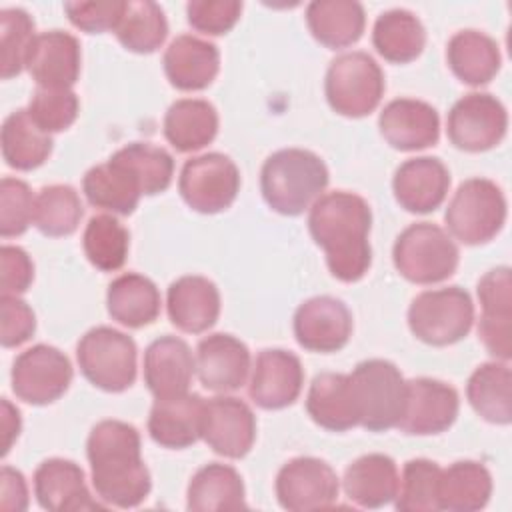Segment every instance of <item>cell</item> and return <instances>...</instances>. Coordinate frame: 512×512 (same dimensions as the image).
I'll return each instance as SVG.
<instances>
[{
    "instance_id": "obj_1",
    "label": "cell",
    "mask_w": 512,
    "mask_h": 512,
    "mask_svg": "<svg viewBox=\"0 0 512 512\" xmlns=\"http://www.w3.org/2000/svg\"><path fill=\"white\" fill-rule=\"evenodd\" d=\"M368 202L346 190L322 194L308 214L312 240L324 250L328 270L340 282H358L372 264Z\"/></svg>"
},
{
    "instance_id": "obj_2",
    "label": "cell",
    "mask_w": 512,
    "mask_h": 512,
    "mask_svg": "<svg viewBox=\"0 0 512 512\" xmlns=\"http://www.w3.org/2000/svg\"><path fill=\"white\" fill-rule=\"evenodd\" d=\"M138 430L122 420L98 422L86 442L96 496L116 508H134L152 488L150 472L140 454Z\"/></svg>"
},
{
    "instance_id": "obj_3",
    "label": "cell",
    "mask_w": 512,
    "mask_h": 512,
    "mask_svg": "<svg viewBox=\"0 0 512 512\" xmlns=\"http://www.w3.org/2000/svg\"><path fill=\"white\" fill-rule=\"evenodd\" d=\"M326 186L324 160L304 148H284L270 154L260 172L262 196L282 216H298L308 210Z\"/></svg>"
},
{
    "instance_id": "obj_4",
    "label": "cell",
    "mask_w": 512,
    "mask_h": 512,
    "mask_svg": "<svg viewBox=\"0 0 512 512\" xmlns=\"http://www.w3.org/2000/svg\"><path fill=\"white\" fill-rule=\"evenodd\" d=\"M358 426L368 432L396 428L406 398V380L390 360L370 358L348 374Z\"/></svg>"
},
{
    "instance_id": "obj_5",
    "label": "cell",
    "mask_w": 512,
    "mask_h": 512,
    "mask_svg": "<svg viewBox=\"0 0 512 512\" xmlns=\"http://www.w3.org/2000/svg\"><path fill=\"white\" fill-rule=\"evenodd\" d=\"M392 260L408 282L438 284L456 272L460 252L444 228L432 222H416L398 234Z\"/></svg>"
},
{
    "instance_id": "obj_6",
    "label": "cell",
    "mask_w": 512,
    "mask_h": 512,
    "mask_svg": "<svg viewBox=\"0 0 512 512\" xmlns=\"http://www.w3.org/2000/svg\"><path fill=\"white\" fill-rule=\"evenodd\" d=\"M384 90V72L366 52H344L336 56L326 70V100L330 108L340 116H368L378 108Z\"/></svg>"
},
{
    "instance_id": "obj_7",
    "label": "cell",
    "mask_w": 512,
    "mask_h": 512,
    "mask_svg": "<svg viewBox=\"0 0 512 512\" xmlns=\"http://www.w3.org/2000/svg\"><path fill=\"white\" fill-rule=\"evenodd\" d=\"M450 234L466 246L490 242L506 222V198L488 178L464 180L444 212Z\"/></svg>"
},
{
    "instance_id": "obj_8",
    "label": "cell",
    "mask_w": 512,
    "mask_h": 512,
    "mask_svg": "<svg viewBox=\"0 0 512 512\" xmlns=\"http://www.w3.org/2000/svg\"><path fill=\"white\" fill-rule=\"evenodd\" d=\"M136 342L110 326L90 328L76 344L84 378L104 392H124L136 380Z\"/></svg>"
},
{
    "instance_id": "obj_9",
    "label": "cell",
    "mask_w": 512,
    "mask_h": 512,
    "mask_svg": "<svg viewBox=\"0 0 512 512\" xmlns=\"http://www.w3.org/2000/svg\"><path fill=\"white\" fill-rule=\"evenodd\" d=\"M474 322V304L460 286L420 292L408 308L412 334L430 346H448L468 336Z\"/></svg>"
},
{
    "instance_id": "obj_10",
    "label": "cell",
    "mask_w": 512,
    "mask_h": 512,
    "mask_svg": "<svg viewBox=\"0 0 512 512\" xmlns=\"http://www.w3.org/2000/svg\"><path fill=\"white\" fill-rule=\"evenodd\" d=\"M178 190L192 210L200 214L222 212L238 196V166L220 152L192 156L180 170Z\"/></svg>"
},
{
    "instance_id": "obj_11",
    "label": "cell",
    "mask_w": 512,
    "mask_h": 512,
    "mask_svg": "<svg viewBox=\"0 0 512 512\" xmlns=\"http://www.w3.org/2000/svg\"><path fill=\"white\" fill-rule=\"evenodd\" d=\"M508 128L504 104L488 92L462 96L448 112V140L464 152H484L502 142Z\"/></svg>"
},
{
    "instance_id": "obj_12",
    "label": "cell",
    "mask_w": 512,
    "mask_h": 512,
    "mask_svg": "<svg viewBox=\"0 0 512 512\" xmlns=\"http://www.w3.org/2000/svg\"><path fill=\"white\" fill-rule=\"evenodd\" d=\"M72 364L64 352L36 344L20 352L12 364V392L34 406L56 402L72 382Z\"/></svg>"
},
{
    "instance_id": "obj_13",
    "label": "cell",
    "mask_w": 512,
    "mask_h": 512,
    "mask_svg": "<svg viewBox=\"0 0 512 512\" xmlns=\"http://www.w3.org/2000/svg\"><path fill=\"white\" fill-rule=\"evenodd\" d=\"M274 488L284 510L308 512L334 506L340 482L328 462L314 456H298L278 470Z\"/></svg>"
},
{
    "instance_id": "obj_14",
    "label": "cell",
    "mask_w": 512,
    "mask_h": 512,
    "mask_svg": "<svg viewBox=\"0 0 512 512\" xmlns=\"http://www.w3.org/2000/svg\"><path fill=\"white\" fill-rule=\"evenodd\" d=\"M458 392L434 378L406 380L404 410L396 424L404 434L430 436L448 430L458 416Z\"/></svg>"
},
{
    "instance_id": "obj_15",
    "label": "cell",
    "mask_w": 512,
    "mask_h": 512,
    "mask_svg": "<svg viewBox=\"0 0 512 512\" xmlns=\"http://www.w3.org/2000/svg\"><path fill=\"white\" fill-rule=\"evenodd\" d=\"M294 336L304 350L338 352L352 336V314L334 296L308 298L294 312Z\"/></svg>"
},
{
    "instance_id": "obj_16",
    "label": "cell",
    "mask_w": 512,
    "mask_h": 512,
    "mask_svg": "<svg viewBox=\"0 0 512 512\" xmlns=\"http://www.w3.org/2000/svg\"><path fill=\"white\" fill-rule=\"evenodd\" d=\"M202 440L224 458H244L256 440V416L252 408L234 396L206 400Z\"/></svg>"
},
{
    "instance_id": "obj_17",
    "label": "cell",
    "mask_w": 512,
    "mask_h": 512,
    "mask_svg": "<svg viewBox=\"0 0 512 512\" xmlns=\"http://www.w3.org/2000/svg\"><path fill=\"white\" fill-rule=\"evenodd\" d=\"M482 316L478 336L484 348L498 360L512 358V276L508 266L488 270L478 282Z\"/></svg>"
},
{
    "instance_id": "obj_18",
    "label": "cell",
    "mask_w": 512,
    "mask_h": 512,
    "mask_svg": "<svg viewBox=\"0 0 512 512\" xmlns=\"http://www.w3.org/2000/svg\"><path fill=\"white\" fill-rule=\"evenodd\" d=\"M304 368L294 352L266 348L258 352L248 394L264 410H280L294 404L302 392Z\"/></svg>"
},
{
    "instance_id": "obj_19",
    "label": "cell",
    "mask_w": 512,
    "mask_h": 512,
    "mask_svg": "<svg viewBox=\"0 0 512 512\" xmlns=\"http://www.w3.org/2000/svg\"><path fill=\"white\" fill-rule=\"evenodd\" d=\"M80 42L64 30H46L34 36L24 68L38 88H72L80 76Z\"/></svg>"
},
{
    "instance_id": "obj_20",
    "label": "cell",
    "mask_w": 512,
    "mask_h": 512,
    "mask_svg": "<svg viewBox=\"0 0 512 512\" xmlns=\"http://www.w3.org/2000/svg\"><path fill=\"white\" fill-rule=\"evenodd\" d=\"M196 372L206 390L218 394L234 392L246 384L250 350L232 334H210L198 342Z\"/></svg>"
},
{
    "instance_id": "obj_21",
    "label": "cell",
    "mask_w": 512,
    "mask_h": 512,
    "mask_svg": "<svg viewBox=\"0 0 512 512\" xmlns=\"http://www.w3.org/2000/svg\"><path fill=\"white\" fill-rule=\"evenodd\" d=\"M384 140L402 152L424 150L440 138V116L436 108L416 98L390 100L378 118Z\"/></svg>"
},
{
    "instance_id": "obj_22",
    "label": "cell",
    "mask_w": 512,
    "mask_h": 512,
    "mask_svg": "<svg viewBox=\"0 0 512 512\" xmlns=\"http://www.w3.org/2000/svg\"><path fill=\"white\" fill-rule=\"evenodd\" d=\"M450 188V172L440 158L416 156L402 162L392 178L396 202L412 214H428L442 206Z\"/></svg>"
},
{
    "instance_id": "obj_23",
    "label": "cell",
    "mask_w": 512,
    "mask_h": 512,
    "mask_svg": "<svg viewBox=\"0 0 512 512\" xmlns=\"http://www.w3.org/2000/svg\"><path fill=\"white\" fill-rule=\"evenodd\" d=\"M34 496L50 512L102 510L86 486L84 470L66 458H48L34 472Z\"/></svg>"
},
{
    "instance_id": "obj_24",
    "label": "cell",
    "mask_w": 512,
    "mask_h": 512,
    "mask_svg": "<svg viewBox=\"0 0 512 512\" xmlns=\"http://www.w3.org/2000/svg\"><path fill=\"white\" fill-rule=\"evenodd\" d=\"M196 372V356L190 346L172 334L150 342L144 352V382L154 398L186 394Z\"/></svg>"
},
{
    "instance_id": "obj_25",
    "label": "cell",
    "mask_w": 512,
    "mask_h": 512,
    "mask_svg": "<svg viewBox=\"0 0 512 512\" xmlns=\"http://www.w3.org/2000/svg\"><path fill=\"white\" fill-rule=\"evenodd\" d=\"M206 400L200 394L156 398L148 416V434L162 448L182 450L202 438Z\"/></svg>"
},
{
    "instance_id": "obj_26",
    "label": "cell",
    "mask_w": 512,
    "mask_h": 512,
    "mask_svg": "<svg viewBox=\"0 0 512 512\" xmlns=\"http://www.w3.org/2000/svg\"><path fill=\"white\" fill-rule=\"evenodd\" d=\"M168 82L182 92H196L208 88L220 70V52L216 44L192 36H176L162 58Z\"/></svg>"
},
{
    "instance_id": "obj_27",
    "label": "cell",
    "mask_w": 512,
    "mask_h": 512,
    "mask_svg": "<svg viewBox=\"0 0 512 512\" xmlns=\"http://www.w3.org/2000/svg\"><path fill=\"white\" fill-rule=\"evenodd\" d=\"M166 310L170 322L188 334H202L220 316V292L204 276H180L168 286Z\"/></svg>"
},
{
    "instance_id": "obj_28",
    "label": "cell",
    "mask_w": 512,
    "mask_h": 512,
    "mask_svg": "<svg viewBox=\"0 0 512 512\" xmlns=\"http://www.w3.org/2000/svg\"><path fill=\"white\" fill-rule=\"evenodd\" d=\"M82 192L92 206L120 216H130L144 196L136 176L114 154L84 174Z\"/></svg>"
},
{
    "instance_id": "obj_29",
    "label": "cell",
    "mask_w": 512,
    "mask_h": 512,
    "mask_svg": "<svg viewBox=\"0 0 512 512\" xmlns=\"http://www.w3.org/2000/svg\"><path fill=\"white\" fill-rule=\"evenodd\" d=\"M344 492L360 508H382L398 492V468L386 454H364L344 472Z\"/></svg>"
},
{
    "instance_id": "obj_30",
    "label": "cell",
    "mask_w": 512,
    "mask_h": 512,
    "mask_svg": "<svg viewBox=\"0 0 512 512\" xmlns=\"http://www.w3.org/2000/svg\"><path fill=\"white\" fill-rule=\"evenodd\" d=\"M446 62L452 74L468 84H488L500 70V48L492 36L480 30H460L446 46Z\"/></svg>"
},
{
    "instance_id": "obj_31",
    "label": "cell",
    "mask_w": 512,
    "mask_h": 512,
    "mask_svg": "<svg viewBox=\"0 0 512 512\" xmlns=\"http://www.w3.org/2000/svg\"><path fill=\"white\" fill-rule=\"evenodd\" d=\"M306 412L320 428L330 432H346L358 426L348 374L322 372L314 376L306 396Z\"/></svg>"
},
{
    "instance_id": "obj_32",
    "label": "cell",
    "mask_w": 512,
    "mask_h": 512,
    "mask_svg": "<svg viewBox=\"0 0 512 512\" xmlns=\"http://www.w3.org/2000/svg\"><path fill=\"white\" fill-rule=\"evenodd\" d=\"M164 136L178 152H196L218 134V112L202 98H180L164 114Z\"/></svg>"
},
{
    "instance_id": "obj_33",
    "label": "cell",
    "mask_w": 512,
    "mask_h": 512,
    "mask_svg": "<svg viewBox=\"0 0 512 512\" xmlns=\"http://www.w3.org/2000/svg\"><path fill=\"white\" fill-rule=\"evenodd\" d=\"M306 24L326 48H346L360 40L366 14L356 0H314L306 6Z\"/></svg>"
},
{
    "instance_id": "obj_34",
    "label": "cell",
    "mask_w": 512,
    "mask_h": 512,
    "mask_svg": "<svg viewBox=\"0 0 512 512\" xmlns=\"http://www.w3.org/2000/svg\"><path fill=\"white\" fill-rule=\"evenodd\" d=\"M160 292L156 284L136 272L114 278L106 292V306L112 320L126 328H144L160 314Z\"/></svg>"
},
{
    "instance_id": "obj_35",
    "label": "cell",
    "mask_w": 512,
    "mask_h": 512,
    "mask_svg": "<svg viewBox=\"0 0 512 512\" xmlns=\"http://www.w3.org/2000/svg\"><path fill=\"white\" fill-rule=\"evenodd\" d=\"M186 506L194 512H224L246 508L242 476L236 468L210 462L196 470L188 484Z\"/></svg>"
},
{
    "instance_id": "obj_36",
    "label": "cell",
    "mask_w": 512,
    "mask_h": 512,
    "mask_svg": "<svg viewBox=\"0 0 512 512\" xmlns=\"http://www.w3.org/2000/svg\"><path fill=\"white\" fill-rule=\"evenodd\" d=\"M492 494V476L482 462L458 460L440 472V510L476 512L484 508Z\"/></svg>"
},
{
    "instance_id": "obj_37",
    "label": "cell",
    "mask_w": 512,
    "mask_h": 512,
    "mask_svg": "<svg viewBox=\"0 0 512 512\" xmlns=\"http://www.w3.org/2000/svg\"><path fill=\"white\" fill-rule=\"evenodd\" d=\"M372 44L384 60L392 64H406L422 54L426 30L420 18L410 10L392 8L376 18Z\"/></svg>"
},
{
    "instance_id": "obj_38",
    "label": "cell",
    "mask_w": 512,
    "mask_h": 512,
    "mask_svg": "<svg viewBox=\"0 0 512 512\" xmlns=\"http://www.w3.org/2000/svg\"><path fill=\"white\" fill-rule=\"evenodd\" d=\"M466 396L474 412L492 424L512 420V372L506 362H484L468 378Z\"/></svg>"
},
{
    "instance_id": "obj_39",
    "label": "cell",
    "mask_w": 512,
    "mask_h": 512,
    "mask_svg": "<svg viewBox=\"0 0 512 512\" xmlns=\"http://www.w3.org/2000/svg\"><path fill=\"white\" fill-rule=\"evenodd\" d=\"M54 142L28 114L26 108L14 110L2 124V158L14 170L28 172L42 166L52 154Z\"/></svg>"
},
{
    "instance_id": "obj_40",
    "label": "cell",
    "mask_w": 512,
    "mask_h": 512,
    "mask_svg": "<svg viewBox=\"0 0 512 512\" xmlns=\"http://www.w3.org/2000/svg\"><path fill=\"white\" fill-rule=\"evenodd\" d=\"M114 34L118 42L130 52H156L168 36V22L162 6L152 0L126 2L124 14Z\"/></svg>"
},
{
    "instance_id": "obj_41",
    "label": "cell",
    "mask_w": 512,
    "mask_h": 512,
    "mask_svg": "<svg viewBox=\"0 0 512 512\" xmlns=\"http://www.w3.org/2000/svg\"><path fill=\"white\" fill-rule=\"evenodd\" d=\"M84 214L82 200L70 184H50L40 188L34 202V226L50 238L76 232Z\"/></svg>"
},
{
    "instance_id": "obj_42",
    "label": "cell",
    "mask_w": 512,
    "mask_h": 512,
    "mask_svg": "<svg viewBox=\"0 0 512 512\" xmlns=\"http://www.w3.org/2000/svg\"><path fill=\"white\" fill-rule=\"evenodd\" d=\"M82 246L94 268L102 272H116L128 258L130 234L112 214H96L84 228Z\"/></svg>"
},
{
    "instance_id": "obj_43",
    "label": "cell",
    "mask_w": 512,
    "mask_h": 512,
    "mask_svg": "<svg viewBox=\"0 0 512 512\" xmlns=\"http://www.w3.org/2000/svg\"><path fill=\"white\" fill-rule=\"evenodd\" d=\"M442 468L428 458H412L398 478L394 506L400 512H438V484Z\"/></svg>"
},
{
    "instance_id": "obj_44",
    "label": "cell",
    "mask_w": 512,
    "mask_h": 512,
    "mask_svg": "<svg viewBox=\"0 0 512 512\" xmlns=\"http://www.w3.org/2000/svg\"><path fill=\"white\" fill-rule=\"evenodd\" d=\"M136 176L142 194L154 196L164 192L174 176V158L164 148L150 142H130L114 152Z\"/></svg>"
},
{
    "instance_id": "obj_45",
    "label": "cell",
    "mask_w": 512,
    "mask_h": 512,
    "mask_svg": "<svg viewBox=\"0 0 512 512\" xmlns=\"http://www.w3.org/2000/svg\"><path fill=\"white\" fill-rule=\"evenodd\" d=\"M34 20L22 8H4L0 12L2 42V78L18 76L26 62V52L34 40Z\"/></svg>"
},
{
    "instance_id": "obj_46",
    "label": "cell",
    "mask_w": 512,
    "mask_h": 512,
    "mask_svg": "<svg viewBox=\"0 0 512 512\" xmlns=\"http://www.w3.org/2000/svg\"><path fill=\"white\" fill-rule=\"evenodd\" d=\"M26 110L46 134H54L74 124L80 102L72 88H36Z\"/></svg>"
},
{
    "instance_id": "obj_47",
    "label": "cell",
    "mask_w": 512,
    "mask_h": 512,
    "mask_svg": "<svg viewBox=\"0 0 512 512\" xmlns=\"http://www.w3.org/2000/svg\"><path fill=\"white\" fill-rule=\"evenodd\" d=\"M34 202L30 186L12 176H4L0 182V234L2 238L20 236L34 224Z\"/></svg>"
},
{
    "instance_id": "obj_48",
    "label": "cell",
    "mask_w": 512,
    "mask_h": 512,
    "mask_svg": "<svg viewBox=\"0 0 512 512\" xmlns=\"http://www.w3.org/2000/svg\"><path fill=\"white\" fill-rule=\"evenodd\" d=\"M242 14L238 0H192L186 4L188 24L202 34L220 36L230 32Z\"/></svg>"
},
{
    "instance_id": "obj_49",
    "label": "cell",
    "mask_w": 512,
    "mask_h": 512,
    "mask_svg": "<svg viewBox=\"0 0 512 512\" xmlns=\"http://www.w3.org/2000/svg\"><path fill=\"white\" fill-rule=\"evenodd\" d=\"M126 8V0H100V2H66L64 12L72 26L88 34H102L116 30Z\"/></svg>"
},
{
    "instance_id": "obj_50",
    "label": "cell",
    "mask_w": 512,
    "mask_h": 512,
    "mask_svg": "<svg viewBox=\"0 0 512 512\" xmlns=\"http://www.w3.org/2000/svg\"><path fill=\"white\" fill-rule=\"evenodd\" d=\"M2 346L16 348L32 338L36 332V316L34 310L18 296H2Z\"/></svg>"
},
{
    "instance_id": "obj_51",
    "label": "cell",
    "mask_w": 512,
    "mask_h": 512,
    "mask_svg": "<svg viewBox=\"0 0 512 512\" xmlns=\"http://www.w3.org/2000/svg\"><path fill=\"white\" fill-rule=\"evenodd\" d=\"M2 296L24 294L34 280V262L20 246L4 244L0 248Z\"/></svg>"
},
{
    "instance_id": "obj_52",
    "label": "cell",
    "mask_w": 512,
    "mask_h": 512,
    "mask_svg": "<svg viewBox=\"0 0 512 512\" xmlns=\"http://www.w3.org/2000/svg\"><path fill=\"white\" fill-rule=\"evenodd\" d=\"M2 510H26L28 508V486L20 470L2 466Z\"/></svg>"
},
{
    "instance_id": "obj_53",
    "label": "cell",
    "mask_w": 512,
    "mask_h": 512,
    "mask_svg": "<svg viewBox=\"0 0 512 512\" xmlns=\"http://www.w3.org/2000/svg\"><path fill=\"white\" fill-rule=\"evenodd\" d=\"M20 412L18 408H14L8 398H2V430H4V448H2V456L8 454L14 438H18L20 434Z\"/></svg>"
}]
</instances>
